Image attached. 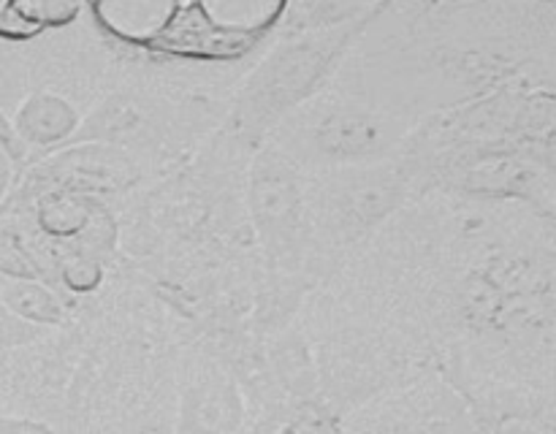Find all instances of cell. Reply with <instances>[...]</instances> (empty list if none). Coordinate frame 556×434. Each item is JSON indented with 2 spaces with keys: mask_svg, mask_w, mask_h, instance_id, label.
<instances>
[{
  "mask_svg": "<svg viewBox=\"0 0 556 434\" xmlns=\"http://www.w3.org/2000/svg\"><path fill=\"white\" fill-rule=\"evenodd\" d=\"M85 14L79 3H0V38L30 41L47 30L74 25Z\"/></svg>",
  "mask_w": 556,
  "mask_h": 434,
  "instance_id": "cell-9",
  "label": "cell"
},
{
  "mask_svg": "<svg viewBox=\"0 0 556 434\" xmlns=\"http://www.w3.org/2000/svg\"><path fill=\"white\" fill-rule=\"evenodd\" d=\"M11 177H14V157H11V152L0 144V199H3L5 190H9Z\"/></svg>",
  "mask_w": 556,
  "mask_h": 434,
  "instance_id": "cell-12",
  "label": "cell"
},
{
  "mask_svg": "<svg viewBox=\"0 0 556 434\" xmlns=\"http://www.w3.org/2000/svg\"><path fill=\"white\" fill-rule=\"evenodd\" d=\"M81 119L85 114L76 106L74 98L52 87H41L20 103L11 128L22 146H52L74 139Z\"/></svg>",
  "mask_w": 556,
  "mask_h": 434,
  "instance_id": "cell-7",
  "label": "cell"
},
{
  "mask_svg": "<svg viewBox=\"0 0 556 434\" xmlns=\"http://www.w3.org/2000/svg\"><path fill=\"white\" fill-rule=\"evenodd\" d=\"M0 434H60L36 418H0Z\"/></svg>",
  "mask_w": 556,
  "mask_h": 434,
  "instance_id": "cell-10",
  "label": "cell"
},
{
  "mask_svg": "<svg viewBox=\"0 0 556 434\" xmlns=\"http://www.w3.org/2000/svg\"><path fill=\"white\" fill-rule=\"evenodd\" d=\"M250 399L237 372L204 342L182 347L172 434H250Z\"/></svg>",
  "mask_w": 556,
  "mask_h": 434,
  "instance_id": "cell-6",
  "label": "cell"
},
{
  "mask_svg": "<svg viewBox=\"0 0 556 434\" xmlns=\"http://www.w3.org/2000/svg\"><path fill=\"white\" fill-rule=\"evenodd\" d=\"M304 195L329 280L353 250L429 193L416 166L400 155L375 166L304 171Z\"/></svg>",
  "mask_w": 556,
  "mask_h": 434,
  "instance_id": "cell-4",
  "label": "cell"
},
{
  "mask_svg": "<svg viewBox=\"0 0 556 434\" xmlns=\"http://www.w3.org/2000/svg\"><path fill=\"white\" fill-rule=\"evenodd\" d=\"M0 304L25 323L38 329H63L76 315V307L54 288L38 280H16L3 277L0 282Z\"/></svg>",
  "mask_w": 556,
  "mask_h": 434,
  "instance_id": "cell-8",
  "label": "cell"
},
{
  "mask_svg": "<svg viewBox=\"0 0 556 434\" xmlns=\"http://www.w3.org/2000/svg\"><path fill=\"white\" fill-rule=\"evenodd\" d=\"M378 9L380 3H375L369 14L326 30L277 36V43H271L233 92L226 123L220 125V144H226V152L255 155L288 114L334 79Z\"/></svg>",
  "mask_w": 556,
  "mask_h": 434,
  "instance_id": "cell-2",
  "label": "cell"
},
{
  "mask_svg": "<svg viewBox=\"0 0 556 434\" xmlns=\"http://www.w3.org/2000/svg\"><path fill=\"white\" fill-rule=\"evenodd\" d=\"M532 209H535L538 220L543 222V231H546L548 244H552V250L556 255V201L546 199V201H541L538 206H532Z\"/></svg>",
  "mask_w": 556,
  "mask_h": 434,
  "instance_id": "cell-11",
  "label": "cell"
},
{
  "mask_svg": "<svg viewBox=\"0 0 556 434\" xmlns=\"http://www.w3.org/2000/svg\"><path fill=\"white\" fill-rule=\"evenodd\" d=\"M358 264L456 388L556 401V255L532 206L427 195Z\"/></svg>",
  "mask_w": 556,
  "mask_h": 434,
  "instance_id": "cell-1",
  "label": "cell"
},
{
  "mask_svg": "<svg viewBox=\"0 0 556 434\" xmlns=\"http://www.w3.org/2000/svg\"><path fill=\"white\" fill-rule=\"evenodd\" d=\"M418 125V119L334 76L318 95L288 114L264 146L302 171L375 166L400 157Z\"/></svg>",
  "mask_w": 556,
  "mask_h": 434,
  "instance_id": "cell-3",
  "label": "cell"
},
{
  "mask_svg": "<svg viewBox=\"0 0 556 434\" xmlns=\"http://www.w3.org/2000/svg\"><path fill=\"white\" fill-rule=\"evenodd\" d=\"M345 434H481L456 385L438 367L342 418Z\"/></svg>",
  "mask_w": 556,
  "mask_h": 434,
  "instance_id": "cell-5",
  "label": "cell"
},
{
  "mask_svg": "<svg viewBox=\"0 0 556 434\" xmlns=\"http://www.w3.org/2000/svg\"><path fill=\"white\" fill-rule=\"evenodd\" d=\"M552 199L556 201V184H554V193H552Z\"/></svg>",
  "mask_w": 556,
  "mask_h": 434,
  "instance_id": "cell-14",
  "label": "cell"
},
{
  "mask_svg": "<svg viewBox=\"0 0 556 434\" xmlns=\"http://www.w3.org/2000/svg\"><path fill=\"white\" fill-rule=\"evenodd\" d=\"M136 434H172V432H166V429H141V432H136Z\"/></svg>",
  "mask_w": 556,
  "mask_h": 434,
  "instance_id": "cell-13",
  "label": "cell"
}]
</instances>
